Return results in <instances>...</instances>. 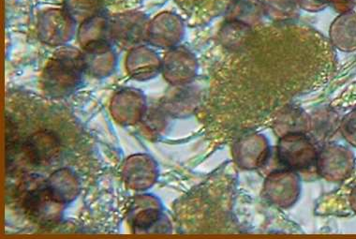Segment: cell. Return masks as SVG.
<instances>
[{
    "instance_id": "4316f807",
    "label": "cell",
    "mask_w": 356,
    "mask_h": 239,
    "mask_svg": "<svg viewBox=\"0 0 356 239\" xmlns=\"http://www.w3.org/2000/svg\"><path fill=\"white\" fill-rule=\"evenodd\" d=\"M339 129L345 140L356 147V109L342 118Z\"/></svg>"
},
{
    "instance_id": "6da1fadb",
    "label": "cell",
    "mask_w": 356,
    "mask_h": 239,
    "mask_svg": "<svg viewBox=\"0 0 356 239\" xmlns=\"http://www.w3.org/2000/svg\"><path fill=\"white\" fill-rule=\"evenodd\" d=\"M83 72L82 53L74 48L59 50L43 69V92L52 99L66 98L79 87Z\"/></svg>"
},
{
    "instance_id": "ffe728a7",
    "label": "cell",
    "mask_w": 356,
    "mask_h": 239,
    "mask_svg": "<svg viewBox=\"0 0 356 239\" xmlns=\"http://www.w3.org/2000/svg\"><path fill=\"white\" fill-rule=\"evenodd\" d=\"M273 130L280 138L286 134L309 133V115L298 107H285L275 118Z\"/></svg>"
},
{
    "instance_id": "7c38bea8",
    "label": "cell",
    "mask_w": 356,
    "mask_h": 239,
    "mask_svg": "<svg viewBox=\"0 0 356 239\" xmlns=\"http://www.w3.org/2000/svg\"><path fill=\"white\" fill-rule=\"evenodd\" d=\"M270 155V147L266 137L259 133H250L240 137L234 144V162L245 170H255L266 165Z\"/></svg>"
},
{
    "instance_id": "5bb4252c",
    "label": "cell",
    "mask_w": 356,
    "mask_h": 239,
    "mask_svg": "<svg viewBox=\"0 0 356 239\" xmlns=\"http://www.w3.org/2000/svg\"><path fill=\"white\" fill-rule=\"evenodd\" d=\"M158 176L157 163L147 154L132 155L124 163V181L132 190L149 189L155 184Z\"/></svg>"
},
{
    "instance_id": "d6986e66",
    "label": "cell",
    "mask_w": 356,
    "mask_h": 239,
    "mask_svg": "<svg viewBox=\"0 0 356 239\" xmlns=\"http://www.w3.org/2000/svg\"><path fill=\"white\" fill-rule=\"evenodd\" d=\"M330 40L334 47L344 52L356 50V13H342L332 23Z\"/></svg>"
},
{
    "instance_id": "8fae6325",
    "label": "cell",
    "mask_w": 356,
    "mask_h": 239,
    "mask_svg": "<svg viewBox=\"0 0 356 239\" xmlns=\"http://www.w3.org/2000/svg\"><path fill=\"white\" fill-rule=\"evenodd\" d=\"M111 114L122 126L136 125L147 112V99L141 91L125 88L115 93L111 101Z\"/></svg>"
},
{
    "instance_id": "f546056e",
    "label": "cell",
    "mask_w": 356,
    "mask_h": 239,
    "mask_svg": "<svg viewBox=\"0 0 356 239\" xmlns=\"http://www.w3.org/2000/svg\"><path fill=\"white\" fill-rule=\"evenodd\" d=\"M331 4H333L337 12L341 13V15L350 12L355 6L353 0H332Z\"/></svg>"
},
{
    "instance_id": "83f0119b",
    "label": "cell",
    "mask_w": 356,
    "mask_h": 239,
    "mask_svg": "<svg viewBox=\"0 0 356 239\" xmlns=\"http://www.w3.org/2000/svg\"><path fill=\"white\" fill-rule=\"evenodd\" d=\"M165 113L161 108L154 110V112H147V110L142 120L148 130L153 131V133H157V131H163L165 127Z\"/></svg>"
},
{
    "instance_id": "5b68a950",
    "label": "cell",
    "mask_w": 356,
    "mask_h": 239,
    "mask_svg": "<svg viewBox=\"0 0 356 239\" xmlns=\"http://www.w3.org/2000/svg\"><path fill=\"white\" fill-rule=\"evenodd\" d=\"M148 19L144 13L129 12L109 19V36L120 47L134 48L147 40Z\"/></svg>"
},
{
    "instance_id": "7a4b0ae2",
    "label": "cell",
    "mask_w": 356,
    "mask_h": 239,
    "mask_svg": "<svg viewBox=\"0 0 356 239\" xmlns=\"http://www.w3.org/2000/svg\"><path fill=\"white\" fill-rule=\"evenodd\" d=\"M31 188L23 189L22 206L26 216L40 226L50 227L60 221L65 206L58 202L50 195L45 181L37 182L35 186L29 183Z\"/></svg>"
},
{
    "instance_id": "52a82bcc",
    "label": "cell",
    "mask_w": 356,
    "mask_h": 239,
    "mask_svg": "<svg viewBox=\"0 0 356 239\" xmlns=\"http://www.w3.org/2000/svg\"><path fill=\"white\" fill-rule=\"evenodd\" d=\"M301 192V181L295 171H275L266 177L264 195L272 205L289 208L295 205Z\"/></svg>"
},
{
    "instance_id": "30bf717a",
    "label": "cell",
    "mask_w": 356,
    "mask_h": 239,
    "mask_svg": "<svg viewBox=\"0 0 356 239\" xmlns=\"http://www.w3.org/2000/svg\"><path fill=\"white\" fill-rule=\"evenodd\" d=\"M198 61L187 48H172L163 58L161 72L164 79L172 85L191 84L198 72Z\"/></svg>"
},
{
    "instance_id": "8992f818",
    "label": "cell",
    "mask_w": 356,
    "mask_h": 239,
    "mask_svg": "<svg viewBox=\"0 0 356 239\" xmlns=\"http://www.w3.org/2000/svg\"><path fill=\"white\" fill-rule=\"evenodd\" d=\"M76 22L65 9H49L38 19V37L50 47L66 44L74 37Z\"/></svg>"
},
{
    "instance_id": "3957f363",
    "label": "cell",
    "mask_w": 356,
    "mask_h": 239,
    "mask_svg": "<svg viewBox=\"0 0 356 239\" xmlns=\"http://www.w3.org/2000/svg\"><path fill=\"white\" fill-rule=\"evenodd\" d=\"M60 151V142L52 131H42L32 134L23 144L16 143L7 149V163L21 155L29 165H47L58 157Z\"/></svg>"
},
{
    "instance_id": "ac0fdd59",
    "label": "cell",
    "mask_w": 356,
    "mask_h": 239,
    "mask_svg": "<svg viewBox=\"0 0 356 239\" xmlns=\"http://www.w3.org/2000/svg\"><path fill=\"white\" fill-rule=\"evenodd\" d=\"M45 183L53 198L64 205L74 202L80 193L78 177L70 169L62 168L54 172Z\"/></svg>"
},
{
    "instance_id": "ba28073f",
    "label": "cell",
    "mask_w": 356,
    "mask_h": 239,
    "mask_svg": "<svg viewBox=\"0 0 356 239\" xmlns=\"http://www.w3.org/2000/svg\"><path fill=\"white\" fill-rule=\"evenodd\" d=\"M317 171L327 181H343L352 174L355 165L353 152L339 145L330 144L318 152Z\"/></svg>"
},
{
    "instance_id": "4dcf8cb0",
    "label": "cell",
    "mask_w": 356,
    "mask_h": 239,
    "mask_svg": "<svg viewBox=\"0 0 356 239\" xmlns=\"http://www.w3.org/2000/svg\"><path fill=\"white\" fill-rule=\"evenodd\" d=\"M349 200L350 208H352L353 211L356 213V186L353 188L352 192H350Z\"/></svg>"
},
{
    "instance_id": "cb8c5ba5",
    "label": "cell",
    "mask_w": 356,
    "mask_h": 239,
    "mask_svg": "<svg viewBox=\"0 0 356 239\" xmlns=\"http://www.w3.org/2000/svg\"><path fill=\"white\" fill-rule=\"evenodd\" d=\"M107 35H109V19L99 13L80 24L78 42L85 47L92 42L106 40Z\"/></svg>"
},
{
    "instance_id": "9a60e30c",
    "label": "cell",
    "mask_w": 356,
    "mask_h": 239,
    "mask_svg": "<svg viewBox=\"0 0 356 239\" xmlns=\"http://www.w3.org/2000/svg\"><path fill=\"white\" fill-rule=\"evenodd\" d=\"M82 60L86 74L97 78L109 76L115 72L118 58L106 40L83 47Z\"/></svg>"
},
{
    "instance_id": "7402d4cb",
    "label": "cell",
    "mask_w": 356,
    "mask_h": 239,
    "mask_svg": "<svg viewBox=\"0 0 356 239\" xmlns=\"http://www.w3.org/2000/svg\"><path fill=\"white\" fill-rule=\"evenodd\" d=\"M266 15L264 2L260 0H234L228 8L227 20L237 21L253 26Z\"/></svg>"
},
{
    "instance_id": "44dd1931",
    "label": "cell",
    "mask_w": 356,
    "mask_h": 239,
    "mask_svg": "<svg viewBox=\"0 0 356 239\" xmlns=\"http://www.w3.org/2000/svg\"><path fill=\"white\" fill-rule=\"evenodd\" d=\"M341 126L339 115L330 108H320L309 115V137L325 142L336 133Z\"/></svg>"
},
{
    "instance_id": "d4e9b609",
    "label": "cell",
    "mask_w": 356,
    "mask_h": 239,
    "mask_svg": "<svg viewBox=\"0 0 356 239\" xmlns=\"http://www.w3.org/2000/svg\"><path fill=\"white\" fill-rule=\"evenodd\" d=\"M266 15L277 22L292 20L298 15L299 8L296 0H264Z\"/></svg>"
},
{
    "instance_id": "2e32d148",
    "label": "cell",
    "mask_w": 356,
    "mask_h": 239,
    "mask_svg": "<svg viewBox=\"0 0 356 239\" xmlns=\"http://www.w3.org/2000/svg\"><path fill=\"white\" fill-rule=\"evenodd\" d=\"M163 59L149 47L139 45L131 48L127 55L126 69L137 81H147L161 72Z\"/></svg>"
},
{
    "instance_id": "9c48e42d",
    "label": "cell",
    "mask_w": 356,
    "mask_h": 239,
    "mask_svg": "<svg viewBox=\"0 0 356 239\" xmlns=\"http://www.w3.org/2000/svg\"><path fill=\"white\" fill-rule=\"evenodd\" d=\"M131 227L134 233H166L170 222L161 211L160 201L153 196H142L134 202L131 211Z\"/></svg>"
},
{
    "instance_id": "603a6c76",
    "label": "cell",
    "mask_w": 356,
    "mask_h": 239,
    "mask_svg": "<svg viewBox=\"0 0 356 239\" xmlns=\"http://www.w3.org/2000/svg\"><path fill=\"white\" fill-rule=\"evenodd\" d=\"M252 35V26L237 21L226 20L220 28V40L227 49L237 51L249 44Z\"/></svg>"
},
{
    "instance_id": "277c9868",
    "label": "cell",
    "mask_w": 356,
    "mask_h": 239,
    "mask_svg": "<svg viewBox=\"0 0 356 239\" xmlns=\"http://www.w3.org/2000/svg\"><path fill=\"white\" fill-rule=\"evenodd\" d=\"M277 154L280 163L289 170H306L316 165L318 151L306 133H290L280 137Z\"/></svg>"
},
{
    "instance_id": "484cf974",
    "label": "cell",
    "mask_w": 356,
    "mask_h": 239,
    "mask_svg": "<svg viewBox=\"0 0 356 239\" xmlns=\"http://www.w3.org/2000/svg\"><path fill=\"white\" fill-rule=\"evenodd\" d=\"M65 7L75 22L82 23L86 19L99 15L98 0H66Z\"/></svg>"
},
{
    "instance_id": "f1b7e54d",
    "label": "cell",
    "mask_w": 356,
    "mask_h": 239,
    "mask_svg": "<svg viewBox=\"0 0 356 239\" xmlns=\"http://www.w3.org/2000/svg\"><path fill=\"white\" fill-rule=\"evenodd\" d=\"M300 9L309 13H318L332 3V0H296Z\"/></svg>"
},
{
    "instance_id": "e0dca14e",
    "label": "cell",
    "mask_w": 356,
    "mask_h": 239,
    "mask_svg": "<svg viewBox=\"0 0 356 239\" xmlns=\"http://www.w3.org/2000/svg\"><path fill=\"white\" fill-rule=\"evenodd\" d=\"M200 92L190 84L174 85L163 97L161 108L172 117H190L199 106Z\"/></svg>"
},
{
    "instance_id": "4fadbf2b",
    "label": "cell",
    "mask_w": 356,
    "mask_h": 239,
    "mask_svg": "<svg viewBox=\"0 0 356 239\" xmlns=\"http://www.w3.org/2000/svg\"><path fill=\"white\" fill-rule=\"evenodd\" d=\"M184 33L182 19L175 13L163 12L149 22L147 41L154 47L174 48L182 41Z\"/></svg>"
}]
</instances>
